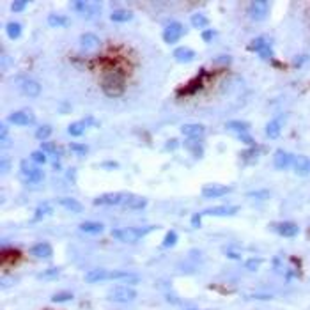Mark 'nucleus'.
Instances as JSON below:
<instances>
[{"label":"nucleus","instance_id":"f257e3e1","mask_svg":"<svg viewBox=\"0 0 310 310\" xmlns=\"http://www.w3.org/2000/svg\"><path fill=\"white\" fill-rule=\"evenodd\" d=\"M101 91L108 98H121L126 91V80H124L122 73L108 71L101 78Z\"/></svg>","mask_w":310,"mask_h":310},{"label":"nucleus","instance_id":"f03ea898","mask_svg":"<svg viewBox=\"0 0 310 310\" xmlns=\"http://www.w3.org/2000/svg\"><path fill=\"white\" fill-rule=\"evenodd\" d=\"M156 231V227H122V229H114L112 236L114 239L121 243H137L149 232Z\"/></svg>","mask_w":310,"mask_h":310},{"label":"nucleus","instance_id":"7ed1b4c3","mask_svg":"<svg viewBox=\"0 0 310 310\" xmlns=\"http://www.w3.org/2000/svg\"><path fill=\"white\" fill-rule=\"evenodd\" d=\"M14 82H16V85L20 87L23 94L29 96V98H37V96L41 94V84L36 82L34 78H30V76L18 75L16 78H14Z\"/></svg>","mask_w":310,"mask_h":310},{"label":"nucleus","instance_id":"20e7f679","mask_svg":"<svg viewBox=\"0 0 310 310\" xmlns=\"http://www.w3.org/2000/svg\"><path fill=\"white\" fill-rule=\"evenodd\" d=\"M20 172L22 176H25V179L29 183H41L45 179V172L37 165H34L32 160H22L20 161Z\"/></svg>","mask_w":310,"mask_h":310},{"label":"nucleus","instance_id":"39448f33","mask_svg":"<svg viewBox=\"0 0 310 310\" xmlns=\"http://www.w3.org/2000/svg\"><path fill=\"white\" fill-rule=\"evenodd\" d=\"M137 298V291L128 287V285H117V287L108 291V300L115 303H130Z\"/></svg>","mask_w":310,"mask_h":310},{"label":"nucleus","instance_id":"423d86ee","mask_svg":"<svg viewBox=\"0 0 310 310\" xmlns=\"http://www.w3.org/2000/svg\"><path fill=\"white\" fill-rule=\"evenodd\" d=\"M270 7H271V4L268 2V0H254V2L248 6V14H250L252 20L262 22V20L268 18Z\"/></svg>","mask_w":310,"mask_h":310},{"label":"nucleus","instance_id":"0eeeda50","mask_svg":"<svg viewBox=\"0 0 310 310\" xmlns=\"http://www.w3.org/2000/svg\"><path fill=\"white\" fill-rule=\"evenodd\" d=\"M231 192H232V186L218 184V183H209L206 186H202V190H200L204 199H218V197L229 195Z\"/></svg>","mask_w":310,"mask_h":310},{"label":"nucleus","instance_id":"6e6552de","mask_svg":"<svg viewBox=\"0 0 310 310\" xmlns=\"http://www.w3.org/2000/svg\"><path fill=\"white\" fill-rule=\"evenodd\" d=\"M181 36H184V27L179 22H170L163 30V41L167 45H174L181 39Z\"/></svg>","mask_w":310,"mask_h":310},{"label":"nucleus","instance_id":"1a4fd4ad","mask_svg":"<svg viewBox=\"0 0 310 310\" xmlns=\"http://www.w3.org/2000/svg\"><path fill=\"white\" fill-rule=\"evenodd\" d=\"M128 199V195H124V193H103V195L96 197L94 200H92V204L94 206H117V204H124Z\"/></svg>","mask_w":310,"mask_h":310},{"label":"nucleus","instance_id":"9d476101","mask_svg":"<svg viewBox=\"0 0 310 310\" xmlns=\"http://www.w3.org/2000/svg\"><path fill=\"white\" fill-rule=\"evenodd\" d=\"M7 121H9L11 124H16V126H30V124L36 122V117H34L32 112L27 108V110L13 112V114L7 117Z\"/></svg>","mask_w":310,"mask_h":310},{"label":"nucleus","instance_id":"9b49d317","mask_svg":"<svg viewBox=\"0 0 310 310\" xmlns=\"http://www.w3.org/2000/svg\"><path fill=\"white\" fill-rule=\"evenodd\" d=\"M239 208L238 206H216V208H209V209H204L200 211L202 216H234L238 215Z\"/></svg>","mask_w":310,"mask_h":310},{"label":"nucleus","instance_id":"f8f14e48","mask_svg":"<svg viewBox=\"0 0 310 310\" xmlns=\"http://www.w3.org/2000/svg\"><path fill=\"white\" fill-rule=\"evenodd\" d=\"M99 46H101V39H99L96 34L87 32V34H82V36H80V48H82L84 52H94V50H98Z\"/></svg>","mask_w":310,"mask_h":310},{"label":"nucleus","instance_id":"ddd939ff","mask_svg":"<svg viewBox=\"0 0 310 310\" xmlns=\"http://www.w3.org/2000/svg\"><path fill=\"white\" fill-rule=\"evenodd\" d=\"M293 170L294 174H298V176L305 177L310 174V158L303 156V154H296V156L293 158Z\"/></svg>","mask_w":310,"mask_h":310},{"label":"nucleus","instance_id":"4468645a","mask_svg":"<svg viewBox=\"0 0 310 310\" xmlns=\"http://www.w3.org/2000/svg\"><path fill=\"white\" fill-rule=\"evenodd\" d=\"M273 231L277 234L284 236V238H294L300 232V227L294 222H280V223H273Z\"/></svg>","mask_w":310,"mask_h":310},{"label":"nucleus","instance_id":"2eb2a0df","mask_svg":"<svg viewBox=\"0 0 310 310\" xmlns=\"http://www.w3.org/2000/svg\"><path fill=\"white\" fill-rule=\"evenodd\" d=\"M29 254L32 255V257H37V259H50L53 255V248L50 243H36V245H32L29 248Z\"/></svg>","mask_w":310,"mask_h":310},{"label":"nucleus","instance_id":"dca6fc26","mask_svg":"<svg viewBox=\"0 0 310 310\" xmlns=\"http://www.w3.org/2000/svg\"><path fill=\"white\" fill-rule=\"evenodd\" d=\"M293 154H289L287 151H284V149H277L275 151V156H273V165H275V169H278V170H284V169H287L289 165H293Z\"/></svg>","mask_w":310,"mask_h":310},{"label":"nucleus","instance_id":"f3484780","mask_svg":"<svg viewBox=\"0 0 310 310\" xmlns=\"http://www.w3.org/2000/svg\"><path fill=\"white\" fill-rule=\"evenodd\" d=\"M174 59H176L177 62H181V64H188V62H192L193 59L197 57L195 50L188 48V46H179V48L174 50Z\"/></svg>","mask_w":310,"mask_h":310},{"label":"nucleus","instance_id":"a211bd4d","mask_svg":"<svg viewBox=\"0 0 310 310\" xmlns=\"http://www.w3.org/2000/svg\"><path fill=\"white\" fill-rule=\"evenodd\" d=\"M181 133L188 138H200L206 133V128L202 124H184V126H181Z\"/></svg>","mask_w":310,"mask_h":310},{"label":"nucleus","instance_id":"6ab92c4d","mask_svg":"<svg viewBox=\"0 0 310 310\" xmlns=\"http://www.w3.org/2000/svg\"><path fill=\"white\" fill-rule=\"evenodd\" d=\"M183 147L186 151H190V154H193V156L202 158L204 147H202V144H200L199 138H186V140L183 142Z\"/></svg>","mask_w":310,"mask_h":310},{"label":"nucleus","instance_id":"aec40b11","mask_svg":"<svg viewBox=\"0 0 310 310\" xmlns=\"http://www.w3.org/2000/svg\"><path fill=\"white\" fill-rule=\"evenodd\" d=\"M204 76H206V71H204V69H202V71L199 73V76H197V78L190 80L188 85H186L183 91H181V94H193V92L199 91V89L204 85Z\"/></svg>","mask_w":310,"mask_h":310},{"label":"nucleus","instance_id":"412c9836","mask_svg":"<svg viewBox=\"0 0 310 310\" xmlns=\"http://www.w3.org/2000/svg\"><path fill=\"white\" fill-rule=\"evenodd\" d=\"M124 208L128 209H133V211H140L147 206V199L146 197H135V195H128L126 202L122 204Z\"/></svg>","mask_w":310,"mask_h":310},{"label":"nucleus","instance_id":"4be33fe9","mask_svg":"<svg viewBox=\"0 0 310 310\" xmlns=\"http://www.w3.org/2000/svg\"><path fill=\"white\" fill-rule=\"evenodd\" d=\"M59 204L71 213H82L84 211L82 202H78L76 199H71V197H62V199H59Z\"/></svg>","mask_w":310,"mask_h":310},{"label":"nucleus","instance_id":"5701e85b","mask_svg":"<svg viewBox=\"0 0 310 310\" xmlns=\"http://www.w3.org/2000/svg\"><path fill=\"white\" fill-rule=\"evenodd\" d=\"M107 275H108V271L105 270V268H96V270L89 271V273L85 275V282H87V284L103 282V280H107Z\"/></svg>","mask_w":310,"mask_h":310},{"label":"nucleus","instance_id":"b1692460","mask_svg":"<svg viewBox=\"0 0 310 310\" xmlns=\"http://www.w3.org/2000/svg\"><path fill=\"white\" fill-rule=\"evenodd\" d=\"M225 128L229 131H234V133H238V135H243V133H246V131L250 130L252 124L248 121H229L225 124Z\"/></svg>","mask_w":310,"mask_h":310},{"label":"nucleus","instance_id":"393cba45","mask_svg":"<svg viewBox=\"0 0 310 310\" xmlns=\"http://www.w3.org/2000/svg\"><path fill=\"white\" fill-rule=\"evenodd\" d=\"M80 231L87 232V234H101L105 231V225L101 222H84L80 223Z\"/></svg>","mask_w":310,"mask_h":310},{"label":"nucleus","instance_id":"a878e982","mask_svg":"<svg viewBox=\"0 0 310 310\" xmlns=\"http://www.w3.org/2000/svg\"><path fill=\"white\" fill-rule=\"evenodd\" d=\"M48 25L55 27V29H66L69 25V18L64 16V14H50L48 16Z\"/></svg>","mask_w":310,"mask_h":310},{"label":"nucleus","instance_id":"bb28decb","mask_svg":"<svg viewBox=\"0 0 310 310\" xmlns=\"http://www.w3.org/2000/svg\"><path fill=\"white\" fill-rule=\"evenodd\" d=\"M239 154H241V160L245 161V165H250V163H254V161L259 158V154H261V149L255 146V147H250V149L241 151Z\"/></svg>","mask_w":310,"mask_h":310},{"label":"nucleus","instance_id":"cd10ccee","mask_svg":"<svg viewBox=\"0 0 310 310\" xmlns=\"http://www.w3.org/2000/svg\"><path fill=\"white\" fill-rule=\"evenodd\" d=\"M280 131H282V124L278 119H273L266 124V137L268 138H278L280 137Z\"/></svg>","mask_w":310,"mask_h":310},{"label":"nucleus","instance_id":"c85d7f7f","mask_svg":"<svg viewBox=\"0 0 310 310\" xmlns=\"http://www.w3.org/2000/svg\"><path fill=\"white\" fill-rule=\"evenodd\" d=\"M133 18V13L128 9H115L114 13L110 14V20L115 23H124V22H130Z\"/></svg>","mask_w":310,"mask_h":310},{"label":"nucleus","instance_id":"c756f323","mask_svg":"<svg viewBox=\"0 0 310 310\" xmlns=\"http://www.w3.org/2000/svg\"><path fill=\"white\" fill-rule=\"evenodd\" d=\"M268 45H270V41L266 39L264 36H259V37H255V39H252L250 45L246 46V50H248V52H257L259 53L261 50H264Z\"/></svg>","mask_w":310,"mask_h":310},{"label":"nucleus","instance_id":"7c9ffc66","mask_svg":"<svg viewBox=\"0 0 310 310\" xmlns=\"http://www.w3.org/2000/svg\"><path fill=\"white\" fill-rule=\"evenodd\" d=\"M190 23H192V27H195V29H206L208 30L209 20H208L206 14L195 13V14H192V18H190Z\"/></svg>","mask_w":310,"mask_h":310},{"label":"nucleus","instance_id":"2f4dec72","mask_svg":"<svg viewBox=\"0 0 310 310\" xmlns=\"http://www.w3.org/2000/svg\"><path fill=\"white\" fill-rule=\"evenodd\" d=\"M85 128H87V124L85 121H76V122H71L68 126V133L71 135V137H82L85 133Z\"/></svg>","mask_w":310,"mask_h":310},{"label":"nucleus","instance_id":"473e14b6","mask_svg":"<svg viewBox=\"0 0 310 310\" xmlns=\"http://www.w3.org/2000/svg\"><path fill=\"white\" fill-rule=\"evenodd\" d=\"M6 30H7V36H9L11 39H20V36H22V32H23L22 25H20L18 22L7 23V25H6Z\"/></svg>","mask_w":310,"mask_h":310},{"label":"nucleus","instance_id":"72a5a7b5","mask_svg":"<svg viewBox=\"0 0 310 310\" xmlns=\"http://www.w3.org/2000/svg\"><path fill=\"white\" fill-rule=\"evenodd\" d=\"M53 130L52 126H48V124H43V126H39L36 130V138L37 140H43V142H48V138L52 137Z\"/></svg>","mask_w":310,"mask_h":310},{"label":"nucleus","instance_id":"f704fd0d","mask_svg":"<svg viewBox=\"0 0 310 310\" xmlns=\"http://www.w3.org/2000/svg\"><path fill=\"white\" fill-rule=\"evenodd\" d=\"M57 277H59V268H48V270L41 271V273L37 275V278L43 280V282H50V280H53V278H57Z\"/></svg>","mask_w":310,"mask_h":310},{"label":"nucleus","instance_id":"c9c22d12","mask_svg":"<svg viewBox=\"0 0 310 310\" xmlns=\"http://www.w3.org/2000/svg\"><path fill=\"white\" fill-rule=\"evenodd\" d=\"M52 213H53V208L50 206V204H41V206H37V209H36L34 222H37V220H43V216H45V215H52Z\"/></svg>","mask_w":310,"mask_h":310},{"label":"nucleus","instance_id":"e433bc0d","mask_svg":"<svg viewBox=\"0 0 310 310\" xmlns=\"http://www.w3.org/2000/svg\"><path fill=\"white\" fill-rule=\"evenodd\" d=\"M71 300H73V293H69V291H62V293H57L52 296L53 303H66V301H71Z\"/></svg>","mask_w":310,"mask_h":310},{"label":"nucleus","instance_id":"4c0bfd02","mask_svg":"<svg viewBox=\"0 0 310 310\" xmlns=\"http://www.w3.org/2000/svg\"><path fill=\"white\" fill-rule=\"evenodd\" d=\"M69 151L78 154V156H85V154L89 153V147L85 144H78V142H71V144H69Z\"/></svg>","mask_w":310,"mask_h":310},{"label":"nucleus","instance_id":"58836bf2","mask_svg":"<svg viewBox=\"0 0 310 310\" xmlns=\"http://www.w3.org/2000/svg\"><path fill=\"white\" fill-rule=\"evenodd\" d=\"M176 243H177V234L174 231H169V232H167V236H165V239H163V243H161V246H163V248H172Z\"/></svg>","mask_w":310,"mask_h":310},{"label":"nucleus","instance_id":"ea45409f","mask_svg":"<svg viewBox=\"0 0 310 310\" xmlns=\"http://www.w3.org/2000/svg\"><path fill=\"white\" fill-rule=\"evenodd\" d=\"M261 264H262V259L261 257H252V259H248V261L245 262V268L248 271H257Z\"/></svg>","mask_w":310,"mask_h":310},{"label":"nucleus","instance_id":"a19ab883","mask_svg":"<svg viewBox=\"0 0 310 310\" xmlns=\"http://www.w3.org/2000/svg\"><path fill=\"white\" fill-rule=\"evenodd\" d=\"M30 160H32L36 165H45L46 163V154L43 153V151H34V153L30 154Z\"/></svg>","mask_w":310,"mask_h":310},{"label":"nucleus","instance_id":"79ce46f5","mask_svg":"<svg viewBox=\"0 0 310 310\" xmlns=\"http://www.w3.org/2000/svg\"><path fill=\"white\" fill-rule=\"evenodd\" d=\"M246 197H250V199L266 200V199L270 197V192H268V190H259V192H250V193H246Z\"/></svg>","mask_w":310,"mask_h":310},{"label":"nucleus","instance_id":"37998d69","mask_svg":"<svg viewBox=\"0 0 310 310\" xmlns=\"http://www.w3.org/2000/svg\"><path fill=\"white\" fill-rule=\"evenodd\" d=\"M27 6H29L27 0H14V2L11 4V11H13V13H22Z\"/></svg>","mask_w":310,"mask_h":310},{"label":"nucleus","instance_id":"c03bdc74","mask_svg":"<svg viewBox=\"0 0 310 310\" xmlns=\"http://www.w3.org/2000/svg\"><path fill=\"white\" fill-rule=\"evenodd\" d=\"M231 62H232L231 55H218L215 59V66H223V68H227V66H231Z\"/></svg>","mask_w":310,"mask_h":310},{"label":"nucleus","instance_id":"a18cd8bd","mask_svg":"<svg viewBox=\"0 0 310 310\" xmlns=\"http://www.w3.org/2000/svg\"><path fill=\"white\" fill-rule=\"evenodd\" d=\"M87 4H89V2H85V0H76V2H73V7H75L76 13H78L80 16H82L84 11L87 9Z\"/></svg>","mask_w":310,"mask_h":310},{"label":"nucleus","instance_id":"49530a36","mask_svg":"<svg viewBox=\"0 0 310 310\" xmlns=\"http://www.w3.org/2000/svg\"><path fill=\"white\" fill-rule=\"evenodd\" d=\"M200 37H202V41L206 43H211L213 39L216 37V32L213 29H208V30H202V34H200Z\"/></svg>","mask_w":310,"mask_h":310},{"label":"nucleus","instance_id":"de8ad7c7","mask_svg":"<svg viewBox=\"0 0 310 310\" xmlns=\"http://www.w3.org/2000/svg\"><path fill=\"white\" fill-rule=\"evenodd\" d=\"M259 57H261V59H273V48H271V45L266 46L264 50H261Z\"/></svg>","mask_w":310,"mask_h":310},{"label":"nucleus","instance_id":"09e8293b","mask_svg":"<svg viewBox=\"0 0 310 310\" xmlns=\"http://www.w3.org/2000/svg\"><path fill=\"white\" fill-rule=\"evenodd\" d=\"M0 138H2V147H7V140H9V138H7V126L6 124H0Z\"/></svg>","mask_w":310,"mask_h":310},{"label":"nucleus","instance_id":"8fccbe9b","mask_svg":"<svg viewBox=\"0 0 310 310\" xmlns=\"http://www.w3.org/2000/svg\"><path fill=\"white\" fill-rule=\"evenodd\" d=\"M238 137H239V140H241L243 144H246L248 147H255V140H254V138L250 137V135L243 133V135H238Z\"/></svg>","mask_w":310,"mask_h":310},{"label":"nucleus","instance_id":"3c124183","mask_svg":"<svg viewBox=\"0 0 310 310\" xmlns=\"http://www.w3.org/2000/svg\"><path fill=\"white\" fill-rule=\"evenodd\" d=\"M192 225L195 229L202 227V215H200V213H195V215L192 216Z\"/></svg>","mask_w":310,"mask_h":310},{"label":"nucleus","instance_id":"603ef678","mask_svg":"<svg viewBox=\"0 0 310 310\" xmlns=\"http://www.w3.org/2000/svg\"><path fill=\"white\" fill-rule=\"evenodd\" d=\"M225 255L229 259H234V261H239V259H241V254H239V252H236V250H232V248H227Z\"/></svg>","mask_w":310,"mask_h":310},{"label":"nucleus","instance_id":"864d4df0","mask_svg":"<svg viewBox=\"0 0 310 310\" xmlns=\"http://www.w3.org/2000/svg\"><path fill=\"white\" fill-rule=\"evenodd\" d=\"M101 167H103V169H107V170H115V169H119V163H117V161H103Z\"/></svg>","mask_w":310,"mask_h":310},{"label":"nucleus","instance_id":"5fc2aeb1","mask_svg":"<svg viewBox=\"0 0 310 310\" xmlns=\"http://www.w3.org/2000/svg\"><path fill=\"white\" fill-rule=\"evenodd\" d=\"M308 60V55H300V57H296V59H294V66H296V68H300L301 64H303V62H307Z\"/></svg>","mask_w":310,"mask_h":310},{"label":"nucleus","instance_id":"6e6d98bb","mask_svg":"<svg viewBox=\"0 0 310 310\" xmlns=\"http://www.w3.org/2000/svg\"><path fill=\"white\" fill-rule=\"evenodd\" d=\"M2 174H7L9 172V169H11V161L9 160H2Z\"/></svg>","mask_w":310,"mask_h":310},{"label":"nucleus","instance_id":"4d7b16f0","mask_svg":"<svg viewBox=\"0 0 310 310\" xmlns=\"http://www.w3.org/2000/svg\"><path fill=\"white\" fill-rule=\"evenodd\" d=\"M252 298H255V300H271L270 294H252Z\"/></svg>","mask_w":310,"mask_h":310},{"label":"nucleus","instance_id":"13d9d810","mask_svg":"<svg viewBox=\"0 0 310 310\" xmlns=\"http://www.w3.org/2000/svg\"><path fill=\"white\" fill-rule=\"evenodd\" d=\"M177 146H179V142H177V140H170V142H169V144H167V146H165V149L172 151V149H176V147H177Z\"/></svg>","mask_w":310,"mask_h":310},{"label":"nucleus","instance_id":"bf43d9fd","mask_svg":"<svg viewBox=\"0 0 310 310\" xmlns=\"http://www.w3.org/2000/svg\"><path fill=\"white\" fill-rule=\"evenodd\" d=\"M307 238H308V239H310V227H308V229H307Z\"/></svg>","mask_w":310,"mask_h":310},{"label":"nucleus","instance_id":"052dcab7","mask_svg":"<svg viewBox=\"0 0 310 310\" xmlns=\"http://www.w3.org/2000/svg\"><path fill=\"white\" fill-rule=\"evenodd\" d=\"M188 310H199V308H188Z\"/></svg>","mask_w":310,"mask_h":310}]
</instances>
